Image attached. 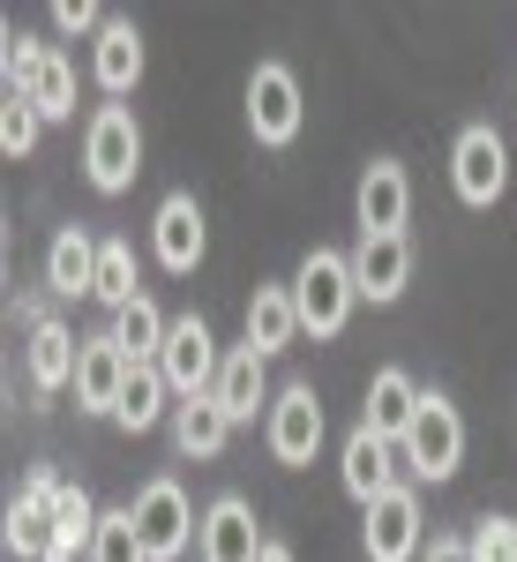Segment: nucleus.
<instances>
[{
	"instance_id": "obj_1",
	"label": "nucleus",
	"mask_w": 517,
	"mask_h": 562,
	"mask_svg": "<svg viewBox=\"0 0 517 562\" xmlns=\"http://www.w3.org/2000/svg\"><path fill=\"white\" fill-rule=\"evenodd\" d=\"M360 301V285H352V262L330 256V248H315V256L293 270V307H301V330L307 338H338L345 315Z\"/></svg>"
},
{
	"instance_id": "obj_2",
	"label": "nucleus",
	"mask_w": 517,
	"mask_h": 562,
	"mask_svg": "<svg viewBox=\"0 0 517 562\" xmlns=\"http://www.w3.org/2000/svg\"><path fill=\"white\" fill-rule=\"evenodd\" d=\"M397 458H405L413 480H450L458 465H465V420H458V405H450L442 390L420 397V413H413V428H405V442H397Z\"/></svg>"
},
{
	"instance_id": "obj_3",
	"label": "nucleus",
	"mask_w": 517,
	"mask_h": 562,
	"mask_svg": "<svg viewBox=\"0 0 517 562\" xmlns=\"http://www.w3.org/2000/svg\"><path fill=\"white\" fill-rule=\"evenodd\" d=\"M83 173L98 195H121L135 173H143V128H135L128 105H98L83 128Z\"/></svg>"
},
{
	"instance_id": "obj_4",
	"label": "nucleus",
	"mask_w": 517,
	"mask_h": 562,
	"mask_svg": "<svg viewBox=\"0 0 517 562\" xmlns=\"http://www.w3.org/2000/svg\"><path fill=\"white\" fill-rule=\"evenodd\" d=\"M8 90H23L45 121H68L76 113V68L53 53V45H31V38H8Z\"/></svg>"
},
{
	"instance_id": "obj_5",
	"label": "nucleus",
	"mask_w": 517,
	"mask_h": 562,
	"mask_svg": "<svg viewBox=\"0 0 517 562\" xmlns=\"http://www.w3.org/2000/svg\"><path fill=\"white\" fill-rule=\"evenodd\" d=\"M128 510H135V532H143L150 562H180V555H188V540L203 532V518H195L188 495H180V480H150Z\"/></svg>"
},
{
	"instance_id": "obj_6",
	"label": "nucleus",
	"mask_w": 517,
	"mask_h": 562,
	"mask_svg": "<svg viewBox=\"0 0 517 562\" xmlns=\"http://www.w3.org/2000/svg\"><path fill=\"white\" fill-rule=\"evenodd\" d=\"M323 397L307 383H293V390H278L270 397V420H262V442H270V458L278 465H315V450H323Z\"/></svg>"
},
{
	"instance_id": "obj_7",
	"label": "nucleus",
	"mask_w": 517,
	"mask_h": 562,
	"mask_svg": "<svg viewBox=\"0 0 517 562\" xmlns=\"http://www.w3.org/2000/svg\"><path fill=\"white\" fill-rule=\"evenodd\" d=\"M60 487H68V480H60V473H45V465H38L31 480H23V495L8 503V555L45 562L53 548H60V518H53Z\"/></svg>"
},
{
	"instance_id": "obj_8",
	"label": "nucleus",
	"mask_w": 517,
	"mask_h": 562,
	"mask_svg": "<svg viewBox=\"0 0 517 562\" xmlns=\"http://www.w3.org/2000/svg\"><path fill=\"white\" fill-rule=\"evenodd\" d=\"M158 368H166V383L180 390V397H211V390H217V368H225V352H217L211 323H203V315H180V323L166 330Z\"/></svg>"
},
{
	"instance_id": "obj_9",
	"label": "nucleus",
	"mask_w": 517,
	"mask_h": 562,
	"mask_svg": "<svg viewBox=\"0 0 517 562\" xmlns=\"http://www.w3.org/2000/svg\"><path fill=\"white\" fill-rule=\"evenodd\" d=\"M450 180H458V195L487 211L503 188H510V150H503V135L495 128H465L458 135V150H450Z\"/></svg>"
},
{
	"instance_id": "obj_10",
	"label": "nucleus",
	"mask_w": 517,
	"mask_h": 562,
	"mask_svg": "<svg viewBox=\"0 0 517 562\" xmlns=\"http://www.w3.org/2000/svg\"><path fill=\"white\" fill-rule=\"evenodd\" d=\"M301 83H293V68H278V60H262L256 76H248V128L256 143H293L301 135Z\"/></svg>"
},
{
	"instance_id": "obj_11",
	"label": "nucleus",
	"mask_w": 517,
	"mask_h": 562,
	"mask_svg": "<svg viewBox=\"0 0 517 562\" xmlns=\"http://www.w3.org/2000/svg\"><path fill=\"white\" fill-rule=\"evenodd\" d=\"M360 540H368L375 562H413L420 555V495H413V487H390L383 503H368Z\"/></svg>"
},
{
	"instance_id": "obj_12",
	"label": "nucleus",
	"mask_w": 517,
	"mask_h": 562,
	"mask_svg": "<svg viewBox=\"0 0 517 562\" xmlns=\"http://www.w3.org/2000/svg\"><path fill=\"white\" fill-rule=\"evenodd\" d=\"M405 211H413V180L397 158H375L368 173H360V195H352V217H360V240H375V233H405Z\"/></svg>"
},
{
	"instance_id": "obj_13",
	"label": "nucleus",
	"mask_w": 517,
	"mask_h": 562,
	"mask_svg": "<svg viewBox=\"0 0 517 562\" xmlns=\"http://www.w3.org/2000/svg\"><path fill=\"white\" fill-rule=\"evenodd\" d=\"M262 540L256 532V510L240 503V495H217L211 510H203V532H195V555L203 562H262Z\"/></svg>"
},
{
	"instance_id": "obj_14",
	"label": "nucleus",
	"mask_w": 517,
	"mask_h": 562,
	"mask_svg": "<svg viewBox=\"0 0 517 562\" xmlns=\"http://www.w3.org/2000/svg\"><path fill=\"white\" fill-rule=\"evenodd\" d=\"M345 495L368 510V503H383L390 487H397V442H383L375 428H352L345 435Z\"/></svg>"
},
{
	"instance_id": "obj_15",
	"label": "nucleus",
	"mask_w": 517,
	"mask_h": 562,
	"mask_svg": "<svg viewBox=\"0 0 517 562\" xmlns=\"http://www.w3.org/2000/svg\"><path fill=\"white\" fill-rule=\"evenodd\" d=\"M405 278H413V248H405V233H375V240H360V256H352V285H360V301L390 307L405 293Z\"/></svg>"
},
{
	"instance_id": "obj_16",
	"label": "nucleus",
	"mask_w": 517,
	"mask_h": 562,
	"mask_svg": "<svg viewBox=\"0 0 517 562\" xmlns=\"http://www.w3.org/2000/svg\"><path fill=\"white\" fill-rule=\"evenodd\" d=\"M203 240H211V233H203L195 195H166V203H158V217H150V248H158V262L188 278V270L203 262Z\"/></svg>"
},
{
	"instance_id": "obj_17",
	"label": "nucleus",
	"mask_w": 517,
	"mask_h": 562,
	"mask_svg": "<svg viewBox=\"0 0 517 562\" xmlns=\"http://www.w3.org/2000/svg\"><path fill=\"white\" fill-rule=\"evenodd\" d=\"M135 360L113 338H83V360H76V405L83 413H113L121 405V390H128Z\"/></svg>"
},
{
	"instance_id": "obj_18",
	"label": "nucleus",
	"mask_w": 517,
	"mask_h": 562,
	"mask_svg": "<svg viewBox=\"0 0 517 562\" xmlns=\"http://www.w3.org/2000/svg\"><path fill=\"white\" fill-rule=\"evenodd\" d=\"M420 397H428V390L413 383L405 368H375V383H368V405H360V428H375L383 442H405L413 413H420Z\"/></svg>"
},
{
	"instance_id": "obj_19",
	"label": "nucleus",
	"mask_w": 517,
	"mask_h": 562,
	"mask_svg": "<svg viewBox=\"0 0 517 562\" xmlns=\"http://www.w3.org/2000/svg\"><path fill=\"white\" fill-rule=\"evenodd\" d=\"M90 68H98L105 98H128V90H135V76H143V31H135L128 15H105V31H98V53H90Z\"/></svg>"
},
{
	"instance_id": "obj_20",
	"label": "nucleus",
	"mask_w": 517,
	"mask_h": 562,
	"mask_svg": "<svg viewBox=\"0 0 517 562\" xmlns=\"http://www.w3.org/2000/svg\"><path fill=\"white\" fill-rule=\"evenodd\" d=\"M45 285L68 293V301L98 285V240H90L83 225H60V233H53V248H45Z\"/></svg>"
},
{
	"instance_id": "obj_21",
	"label": "nucleus",
	"mask_w": 517,
	"mask_h": 562,
	"mask_svg": "<svg viewBox=\"0 0 517 562\" xmlns=\"http://www.w3.org/2000/svg\"><path fill=\"white\" fill-rule=\"evenodd\" d=\"M301 338V307H293V285H256V301H248V346L270 360V352H285Z\"/></svg>"
},
{
	"instance_id": "obj_22",
	"label": "nucleus",
	"mask_w": 517,
	"mask_h": 562,
	"mask_svg": "<svg viewBox=\"0 0 517 562\" xmlns=\"http://www.w3.org/2000/svg\"><path fill=\"white\" fill-rule=\"evenodd\" d=\"M217 405H225V420L240 428V420H256V405H270V390H262V352L256 346H240V352H225V368H217V390H211Z\"/></svg>"
},
{
	"instance_id": "obj_23",
	"label": "nucleus",
	"mask_w": 517,
	"mask_h": 562,
	"mask_svg": "<svg viewBox=\"0 0 517 562\" xmlns=\"http://www.w3.org/2000/svg\"><path fill=\"white\" fill-rule=\"evenodd\" d=\"M76 360H83V338H68L60 323H31V383H38V397L76 383Z\"/></svg>"
},
{
	"instance_id": "obj_24",
	"label": "nucleus",
	"mask_w": 517,
	"mask_h": 562,
	"mask_svg": "<svg viewBox=\"0 0 517 562\" xmlns=\"http://www.w3.org/2000/svg\"><path fill=\"white\" fill-rule=\"evenodd\" d=\"M225 435H233V420H225L217 397H180V405H172V442H180V458H217Z\"/></svg>"
},
{
	"instance_id": "obj_25",
	"label": "nucleus",
	"mask_w": 517,
	"mask_h": 562,
	"mask_svg": "<svg viewBox=\"0 0 517 562\" xmlns=\"http://www.w3.org/2000/svg\"><path fill=\"white\" fill-rule=\"evenodd\" d=\"M166 330H172V323L158 315V301H150V293H135V301L121 307V315H113V330H105V338L128 352L135 368H150V360L166 352Z\"/></svg>"
},
{
	"instance_id": "obj_26",
	"label": "nucleus",
	"mask_w": 517,
	"mask_h": 562,
	"mask_svg": "<svg viewBox=\"0 0 517 562\" xmlns=\"http://www.w3.org/2000/svg\"><path fill=\"white\" fill-rule=\"evenodd\" d=\"M166 368H158V360H150V368H135L128 375V390H121V405H113V420H121V428L128 435H143V428H158V413H166Z\"/></svg>"
},
{
	"instance_id": "obj_27",
	"label": "nucleus",
	"mask_w": 517,
	"mask_h": 562,
	"mask_svg": "<svg viewBox=\"0 0 517 562\" xmlns=\"http://www.w3.org/2000/svg\"><path fill=\"white\" fill-rule=\"evenodd\" d=\"M135 293H143V285H135V248L128 240H98V285H90V301H105L121 315Z\"/></svg>"
},
{
	"instance_id": "obj_28",
	"label": "nucleus",
	"mask_w": 517,
	"mask_h": 562,
	"mask_svg": "<svg viewBox=\"0 0 517 562\" xmlns=\"http://www.w3.org/2000/svg\"><path fill=\"white\" fill-rule=\"evenodd\" d=\"M90 562H150V548H143V532H135V510H105V518H98Z\"/></svg>"
},
{
	"instance_id": "obj_29",
	"label": "nucleus",
	"mask_w": 517,
	"mask_h": 562,
	"mask_svg": "<svg viewBox=\"0 0 517 562\" xmlns=\"http://www.w3.org/2000/svg\"><path fill=\"white\" fill-rule=\"evenodd\" d=\"M38 128H45V113L23 90H8V105H0V150H8V158H31V150H38Z\"/></svg>"
},
{
	"instance_id": "obj_30",
	"label": "nucleus",
	"mask_w": 517,
	"mask_h": 562,
	"mask_svg": "<svg viewBox=\"0 0 517 562\" xmlns=\"http://www.w3.org/2000/svg\"><path fill=\"white\" fill-rule=\"evenodd\" d=\"M473 562H517V518H480Z\"/></svg>"
},
{
	"instance_id": "obj_31",
	"label": "nucleus",
	"mask_w": 517,
	"mask_h": 562,
	"mask_svg": "<svg viewBox=\"0 0 517 562\" xmlns=\"http://www.w3.org/2000/svg\"><path fill=\"white\" fill-rule=\"evenodd\" d=\"M53 23H60V31H105V15H98L90 0H53Z\"/></svg>"
},
{
	"instance_id": "obj_32",
	"label": "nucleus",
	"mask_w": 517,
	"mask_h": 562,
	"mask_svg": "<svg viewBox=\"0 0 517 562\" xmlns=\"http://www.w3.org/2000/svg\"><path fill=\"white\" fill-rule=\"evenodd\" d=\"M420 562H473V540H435V548H420Z\"/></svg>"
},
{
	"instance_id": "obj_33",
	"label": "nucleus",
	"mask_w": 517,
	"mask_h": 562,
	"mask_svg": "<svg viewBox=\"0 0 517 562\" xmlns=\"http://www.w3.org/2000/svg\"><path fill=\"white\" fill-rule=\"evenodd\" d=\"M262 562H293V548H278V540H270V548H262Z\"/></svg>"
}]
</instances>
